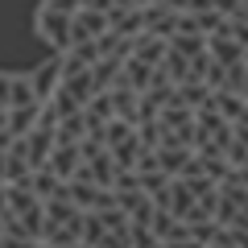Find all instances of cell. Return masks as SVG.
Masks as SVG:
<instances>
[{
    "instance_id": "1",
    "label": "cell",
    "mask_w": 248,
    "mask_h": 248,
    "mask_svg": "<svg viewBox=\"0 0 248 248\" xmlns=\"http://www.w3.org/2000/svg\"><path fill=\"white\" fill-rule=\"evenodd\" d=\"M4 199H9V219H4V236H17L37 244L42 240V215L46 203L29 190V186H4Z\"/></svg>"
},
{
    "instance_id": "2",
    "label": "cell",
    "mask_w": 248,
    "mask_h": 248,
    "mask_svg": "<svg viewBox=\"0 0 248 248\" xmlns=\"http://www.w3.org/2000/svg\"><path fill=\"white\" fill-rule=\"evenodd\" d=\"M79 232H83V207H75L71 199H50L42 215V244L62 248V244H79Z\"/></svg>"
},
{
    "instance_id": "3",
    "label": "cell",
    "mask_w": 248,
    "mask_h": 248,
    "mask_svg": "<svg viewBox=\"0 0 248 248\" xmlns=\"http://www.w3.org/2000/svg\"><path fill=\"white\" fill-rule=\"evenodd\" d=\"M215 223H219V228L248 232V186H240V182H219V199H215Z\"/></svg>"
},
{
    "instance_id": "4",
    "label": "cell",
    "mask_w": 248,
    "mask_h": 248,
    "mask_svg": "<svg viewBox=\"0 0 248 248\" xmlns=\"http://www.w3.org/2000/svg\"><path fill=\"white\" fill-rule=\"evenodd\" d=\"M33 25H37V37H42V42L50 46L54 54L71 50V13L42 4V9H37V21H33Z\"/></svg>"
},
{
    "instance_id": "5",
    "label": "cell",
    "mask_w": 248,
    "mask_h": 248,
    "mask_svg": "<svg viewBox=\"0 0 248 248\" xmlns=\"http://www.w3.org/2000/svg\"><path fill=\"white\" fill-rule=\"evenodd\" d=\"M108 33V13L99 9H87V4H79V9L71 13V46L75 42H95V37Z\"/></svg>"
},
{
    "instance_id": "6",
    "label": "cell",
    "mask_w": 248,
    "mask_h": 248,
    "mask_svg": "<svg viewBox=\"0 0 248 248\" xmlns=\"http://www.w3.org/2000/svg\"><path fill=\"white\" fill-rule=\"evenodd\" d=\"M141 17H145V33H149V37L170 42V37L178 33V17H182V13H178V9H161V4H145Z\"/></svg>"
},
{
    "instance_id": "7",
    "label": "cell",
    "mask_w": 248,
    "mask_h": 248,
    "mask_svg": "<svg viewBox=\"0 0 248 248\" xmlns=\"http://www.w3.org/2000/svg\"><path fill=\"white\" fill-rule=\"evenodd\" d=\"M79 166H83V153H79V145H54L42 170H50V174H54V178H62V182H71V178L79 174Z\"/></svg>"
},
{
    "instance_id": "8",
    "label": "cell",
    "mask_w": 248,
    "mask_h": 248,
    "mask_svg": "<svg viewBox=\"0 0 248 248\" xmlns=\"http://www.w3.org/2000/svg\"><path fill=\"white\" fill-rule=\"evenodd\" d=\"M108 29L120 33V37H141V33H145V17H141V9L112 4V9H108Z\"/></svg>"
},
{
    "instance_id": "9",
    "label": "cell",
    "mask_w": 248,
    "mask_h": 248,
    "mask_svg": "<svg viewBox=\"0 0 248 248\" xmlns=\"http://www.w3.org/2000/svg\"><path fill=\"white\" fill-rule=\"evenodd\" d=\"M207 54H211V62H219V66H236V62L248 58V50L236 42V37H228V33H211L207 37Z\"/></svg>"
},
{
    "instance_id": "10",
    "label": "cell",
    "mask_w": 248,
    "mask_h": 248,
    "mask_svg": "<svg viewBox=\"0 0 248 248\" xmlns=\"http://www.w3.org/2000/svg\"><path fill=\"white\" fill-rule=\"evenodd\" d=\"M157 71H161V66H149V62H141V58L128 54L124 66H120V83H124V87H133V91H145L153 79H157Z\"/></svg>"
},
{
    "instance_id": "11",
    "label": "cell",
    "mask_w": 248,
    "mask_h": 248,
    "mask_svg": "<svg viewBox=\"0 0 248 248\" xmlns=\"http://www.w3.org/2000/svg\"><path fill=\"white\" fill-rule=\"evenodd\" d=\"M9 108H42V99H37V91H33V79H29V75H13Z\"/></svg>"
},
{
    "instance_id": "12",
    "label": "cell",
    "mask_w": 248,
    "mask_h": 248,
    "mask_svg": "<svg viewBox=\"0 0 248 248\" xmlns=\"http://www.w3.org/2000/svg\"><path fill=\"white\" fill-rule=\"evenodd\" d=\"M228 166H232V170H248V120L232 128V145H228Z\"/></svg>"
},
{
    "instance_id": "13",
    "label": "cell",
    "mask_w": 248,
    "mask_h": 248,
    "mask_svg": "<svg viewBox=\"0 0 248 248\" xmlns=\"http://www.w3.org/2000/svg\"><path fill=\"white\" fill-rule=\"evenodd\" d=\"M120 66H124V58H99L95 66H91L95 87H99V91H112L116 83H120Z\"/></svg>"
},
{
    "instance_id": "14",
    "label": "cell",
    "mask_w": 248,
    "mask_h": 248,
    "mask_svg": "<svg viewBox=\"0 0 248 248\" xmlns=\"http://www.w3.org/2000/svg\"><path fill=\"white\" fill-rule=\"evenodd\" d=\"M174 99H178V104H186V108H203L207 99H211V87H207V83H178Z\"/></svg>"
},
{
    "instance_id": "15",
    "label": "cell",
    "mask_w": 248,
    "mask_h": 248,
    "mask_svg": "<svg viewBox=\"0 0 248 248\" xmlns=\"http://www.w3.org/2000/svg\"><path fill=\"white\" fill-rule=\"evenodd\" d=\"M9 91H13V75L0 71V112H9Z\"/></svg>"
},
{
    "instance_id": "16",
    "label": "cell",
    "mask_w": 248,
    "mask_h": 248,
    "mask_svg": "<svg viewBox=\"0 0 248 248\" xmlns=\"http://www.w3.org/2000/svg\"><path fill=\"white\" fill-rule=\"evenodd\" d=\"M9 145V120H4V112H0V149Z\"/></svg>"
},
{
    "instance_id": "17",
    "label": "cell",
    "mask_w": 248,
    "mask_h": 248,
    "mask_svg": "<svg viewBox=\"0 0 248 248\" xmlns=\"http://www.w3.org/2000/svg\"><path fill=\"white\" fill-rule=\"evenodd\" d=\"M232 17H240V21H248V0H240V9L232 13Z\"/></svg>"
}]
</instances>
